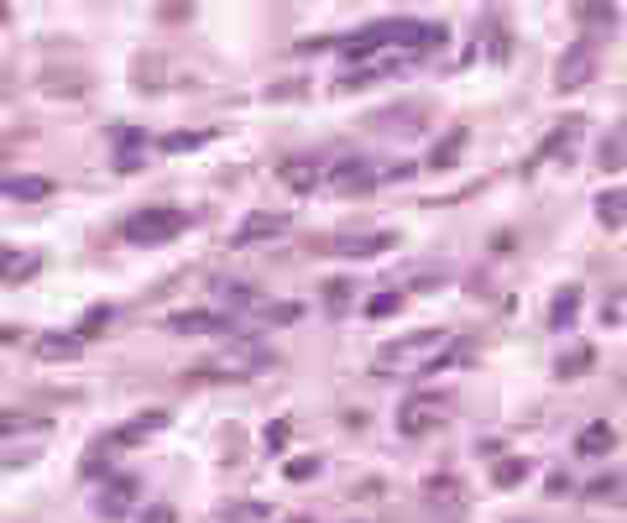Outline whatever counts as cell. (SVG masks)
Masks as SVG:
<instances>
[{
  "label": "cell",
  "instance_id": "cell-1",
  "mask_svg": "<svg viewBox=\"0 0 627 523\" xmlns=\"http://www.w3.org/2000/svg\"><path fill=\"white\" fill-rule=\"evenodd\" d=\"M455 351V335L450 330H413V335H398L387 340V346L377 351V377H424L434 372L439 361H450Z\"/></svg>",
  "mask_w": 627,
  "mask_h": 523
},
{
  "label": "cell",
  "instance_id": "cell-2",
  "mask_svg": "<svg viewBox=\"0 0 627 523\" xmlns=\"http://www.w3.org/2000/svg\"><path fill=\"white\" fill-rule=\"evenodd\" d=\"M267 361H272V351H267V346H257L251 335H225L220 356L209 361V367L189 372V377H199V382H236V377H246V372L267 367Z\"/></svg>",
  "mask_w": 627,
  "mask_h": 523
},
{
  "label": "cell",
  "instance_id": "cell-3",
  "mask_svg": "<svg viewBox=\"0 0 627 523\" xmlns=\"http://www.w3.org/2000/svg\"><path fill=\"white\" fill-rule=\"evenodd\" d=\"M121 231L136 246H162V241H173V236L189 231V210H173V204H147V210H136Z\"/></svg>",
  "mask_w": 627,
  "mask_h": 523
},
{
  "label": "cell",
  "instance_id": "cell-4",
  "mask_svg": "<svg viewBox=\"0 0 627 523\" xmlns=\"http://www.w3.org/2000/svg\"><path fill=\"white\" fill-rule=\"evenodd\" d=\"M591 74H596V48H591V42H575V48H565L560 68H554V89H560V95H570V89H586Z\"/></svg>",
  "mask_w": 627,
  "mask_h": 523
},
{
  "label": "cell",
  "instance_id": "cell-5",
  "mask_svg": "<svg viewBox=\"0 0 627 523\" xmlns=\"http://www.w3.org/2000/svg\"><path fill=\"white\" fill-rule=\"evenodd\" d=\"M445 424V403L439 398H408L403 408H398V435L403 440H418V435H429V429H439Z\"/></svg>",
  "mask_w": 627,
  "mask_h": 523
},
{
  "label": "cell",
  "instance_id": "cell-6",
  "mask_svg": "<svg viewBox=\"0 0 627 523\" xmlns=\"http://www.w3.org/2000/svg\"><path fill=\"white\" fill-rule=\"evenodd\" d=\"M324 184H330L335 194H366V189H377L382 184V173L366 163V157H340V163L324 173Z\"/></svg>",
  "mask_w": 627,
  "mask_h": 523
},
{
  "label": "cell",
  "instance_id": "cell-7",
  "mask_svg": "<svg viewBox=\"0 0 627 523\" xmlns=\"http://www.w3.org/2000/svg\"><path fill=\"white\" fill-rule=\"evenodd\" d=\"M162 330H168V335H236L220 309H183V314H168Z\"/></svg>",
  "mask_w": 627,
  "mask_h": 523
},
{
  "label": "cell",
  "instance_id": "cell-8",
  "mask_svg": "<svg viewBox=\"0 0 627 523\" xmlns=\"http://www.w3.org/2000/svg\"><path fill=\"white\" fill-rule=\"evenodd\" d=\"M136 497H142L136 476H110V482L100 487V497H95V513H100L105 523H115V518H126V513L136 508Z\"/></svg>",
  "mask_w": 627,
  "mask_h": 523
},
{
  "label": "cell",
  "instance_id": "cell-9",
  "mask_svg": "<svg viewBox=\"0 0 627 523\" xmlns=\"http://www.w3.org/2000/svg\"><path fill=\"white\" fill-rule=\"evenodd\" d=\"M162 429H168V414H162V408H152V414H136V419H126L121 429H110L105 445H110V450H131V445H142V440L162 435Z\"/></svg>",
  "mask_w": 627,
  "mask_h": 523
},
{
  "label": "cell",
  "instance_id": "cell-10",
  "mask_svg": "<svg viewBox=\"0 0 627 523\" xmlns=\"http://www.w3.org/2000/svg\"><path fill=\"white\" fill-rule=\"evenodd\" d=\"M392 241H398L392 231H371V236H335V241H324V257H356V262H366V257H382Z\"/></svg>",
  "mask_w": 627,
  "mask_h": 523
},
{
  "label": "cell",
  "instance_id": "cell-11",
  "mask_svg": "<svg viewBox=\"0 0 627 523\" xmlns=\"http://www.w3.org/2000/svg\"><path fill=\"white\" fill-rule=\"evenodd\" d=\"M283 231H288V215L283 210H257V215H246L236 225L230 246H257V241H272V236H283Z\"/></svg>",
  "mask_w": 627,
  "mask_h": 523
},
{
  "label": "cell",
  "instance_id": "cell-12",
  "mask_svg": "<svg viewBox=\"0 0 627 523\" xmlns=\"http://www.w3.org/2000/svg\"><path fill=\"white\" fill-rule=\"evenodd\" d=\"M580 136H586V121H580V116L560 121V126H554V131L544 136L539 157H565V163H570V157H575V147H580Z\"/></svg>",
  "mask_w": 627,
  "mask_h": 523
},
{
  "label": "cell",
  "instance_id": "cell-13",
  "mask_svg": "<svg viewBox=\"0 0 627 523\" xmlns=\"http://www.w3.org/2000/svg\"><path fill=\"white\" fill-rule=\"evenodd\" d=\"M84 89H89V79L79 68H48L42 74V95H53V100H84Z\"/></svg>",
  "mask_w": 627,
  "mask_h": 523
},
{
  "label": "cell",
  "instance_id": "cell-14",
  "mask_svg": "<svg viewBox=\"0 0 627 523\" xmlns=\"http://www.w3.org/2000/svg\"><path fill=\"white\" fill-rule=\"evenodd\" d=\"M0 194H6V199H21V204H37V199H48V194H53V178L11 173V178H0Z\"/></svg>",
  "mask_w": 627,
  "mask_h": 523
},
{
  "label": "cell",
  "instance_id": "cell-15",
  "mask_svg": "<svg viewBox=\"0 0 627 523\" xmlns=\"http://www.w3.org/2000/svg\"><path fill=\"white\" fill-rule=\"evenodd\" d=\"M277 178H283V184L293 189V194H309L319 178H324V168L314 163V157H288L283 168H277Z\"/></svg>",
  "mask_w": 627,
  "mask_h": 523
},
{
  "label": "cell",
  "instance_id": "cell-16",
  "mask_svg": "<svg viewBox=\"0 0 627 523\" xmlns=\"http://www.w3.org/2000/svg\"><path fill=\"white\" fill-rule=\"evenodd\" d=\"M32 351H37V361H74V356L84 351V340H79L74 330H68V335L53 330V335H37V346H32Z\"/></svg>",
  "mask_w": 627,
  "mask_h": 523
},
{
  "label": "cell",
  "instance_id": "cell-17",
  "mask_svg": "<svg viewBox=\"0 0 627 523\" xmlns=\"http://www.w3.org/2000/svg\"><path fill=\"white\" fill-rule=\"evenodd\" d=\"M617 445V429L607 424V419H596V424H586V429H580V440H575V456H607V450Z\"/></svg>",
  "mask_w": 627,
  "mask_h": 523
},
{
  "label": "cell",
  "instance_id": "cell-18",
  "mask_svg": "<svg viewBox=\"0 0 627 523\" xmlns=\"http://www.w3.org/2000/svg\"><path fill=\"white\" fill-rule=\"evenodd\" d=\"M429 508H445V523H460V482L455 476H434L429 482Z\"/></svg>",
  "mask_w": 627,
  "mask_h": 523
},
{
  "label": "cell",
  "instance_id": "cell-19",
  "mask_svg": "<svg viewBox=\"0 0 627 523\" xmlns=\"http://www.w3.org/2000/svg\"><path fill=\"white\" fill-rule=\"evenodd\" d=\"M215 518L220 523H272V508L257 503V497H236V503H225Z\"/></svg>",
  "mask_w": 627,
  "mask_h": 523
},
{
  "label": "cell",
  "instance_id": "cell-20",
  "mask_svg": "<svg viewBox=\"0 0 627 523\" xmlns=\"http://www.w3.org/2000/svg\"><path fill=\"white\" fill-rule=\"evenodd\" d=\"M596 220L607 225V231L627 225V189H601V194H596Z\"/></svg>",
  "mask_w": 627,
  "mask_h": 523
},
{
  "label": "cell",
  "instance_id": "cell-21",
  "mask_svg": "<svg viewBox=\"0 0 627 523\" xmlns=\"http://www.w3.org/2000/svg\"><path fill=\"white\" fill-rule=\"evenodd\" d=\"M622 497H627V482L612 471V476H596V482L586 487V503H596V508H622Z\"/></svg>",
  "mask_w": 627,
  "mask_h": 523
},
{
  "label": "cell",
  "instance_id": "cell-22",
  "mask_svg": "<svg viewBox=\"0 0 627 523\" xmlns=\"http://www.w3.org/2000/svg\"><path fill=\"white\" fill-rule=\"evenodd\" d=\"M575 314H580V288H560L549 304V325L565 330V325H575Z\"/></svg>",
  "mask_w": 627,
  "mask_h": 523
},
{
  "label": "cell",
  "instance_id": "cell-23",
  "mask_svg": "<svg viewBox=\"0 0 627 523\" xmlns=\"http://www.w3.org/2000/svg\"><path fill=\"white\" fill-rule=\"evenodd\" d=\"M596 163L607 168V173H617V168L627 163V126H612V136H607L601 152H596Z\"/></svg>",
  "mask_w": 627,
  "mask_h": 523
},
{
  "label": "cell",
  "instance_id": "cell-24",
  "mask_svg": "<svg viewBox=\"0 0 627 523\" xmlns=\"http://www.w3.org/2000/svg\"><path fill=\"white\" fill-rule=\"evenodd\" d=\"M528 471H533V466H528L523 456H502V461L492 466V482H497V487H518V482H528Z\"/></svg>",
  "mask_w": 627,
  "mask_h": 523
},
{
  "label": "cell",
  "instance_id": "cell-25",
  "mask_svg": "<svg viewBox=\"0 0 627 523\" xmlns=\"http://www.w3.org/2000/svg\"><path fill=\"white\" fill-rule=\"evenodd\" d=\"M48 419H32V414H21V408H0V440H11V435H27V429H42Z\"/></svg>",
  "mask_w": 627,
  "mask_h": 523
},
{
  "label": "cell",
  "instance_id": "cell-26",
  "mask_svg": "<svg viewBox=\"0 0 627 523\" xmlns=\"http://www.w3.org/2000/svg\"><path fill=\"white\" fill-rule=\"evenodd\" d=\"M591 361H596V351H591V346H580V351H570V356H560V361H554V377L575 382L580 372H591Z\"/></svg>",
  "mask_w": 627,
  "mask_h": 523
},
{
  "label": "cell",
  "instance_id": "cell-27",
  "mask_svg": "<svg viewBox=\"0 0 627 523\" xmlns=\"http://www.w3.org/2000/svg\"><path fill=\"white\" fill-rule=\"evenodd\" d=\"M37 272V257H21L11 246H0V278H32Z\"/></svg>",
  "mask_w": 627,
  "mask_h": 523
},
{
  "label": "cell",
  "instance_id": "cell-28",
  "mask_svg": "<svg viewBox=\"0 0 627 523\" xmlns=\"http://www.w3.org/2000/svg\"><path fill=\"white\" fill-rule=\"evenodd\" d=\"M220 299L230 309H262V299H257V288H251V283H220Z\"/></svg>",
  "mask_w": 627,
  "mask_h": 523
},
{
  "label": "cell",
  "instance_id": "cell-29",
  "mask_svg": "<svg viewBox=\"0 0 627 523\" xmlns=\"http://www.w3.org/2000/svg\"><path fill=\"white\" fill-rule=\"evenodd\" d=\"M215 131H173V136H162V152H194V147H204Z\"/></svg>",
  "mask_w": 627,
  "mask_h": 523
},
{
  "label": "cell",
  "instance_id": "cell-30",
  "mask_svg": "<svg viewBox=\"0 0 627 523\" xmlns=\"http://www.w3.org/2000/svg\"><path fill=\"white\" fill-rule=\"evenodd\" d=\"M398 309H403V288H382L377 299L366 304V314H371V320H387V314H398Z\"/></svg>",
  "mask_w": 627,
  "mask_h": 523
},
{
  "label": "cell",
  "instance_id": "cell-31",
  "mask_svg": "<svg viewBox=\"0 0 627 523\" xmlns=\"http://www.w3.org/2000/svg\"><path fill=\"white\" fill-rule=\"evenodd\" d=\"M351 283H345V278H335V283H324V309H330V314H345V309H351Z\"/></svg>",
  "mask_w": 627,
  "mask_h": 523
},
{
  "label": "cell",
  "instance_id": "cell-32",
  "mask_svg": "<svg viewBox=\"0 0 627 523\" xmlns=\"http://www.w3.org/2000/svg\"><path fill=\"white\" fill-rule=\"evenodd\" d=\"M460 147H466V131H450V142H445V147H434L429 168H450L455 157H460Z\"/></svg>",
  "mask_w": 627,
  "mask_h": 523
},
{
  "label": "cell",
  "instance_id": "cell-33",
  "mask_svg": "<svg viewBox=\"0 0 627 523\" xmlns=\"http://www.w3.org/2000/svg\"><path fill=\"white\" fill-rule=\"evenodd\" d=\"M110 314H115L110 304H95V309H89L84 320H79V330H74V335H79V340H89L95 330H105V325H110Z\"/></svg>",
  "mask_w": 627,
  "mask_h": 523
},
{
  "label": "cell",
  "instance_id": "cell-34",
  "mask_svg": "<svg viewBox=\"0 0 627 523\" xmlns=\"http://www.w3.org/2000/svg\"><path fill=\"white\" fill-rule=\"evenodd\" d=\"M309 476H319V456H298V461H288V482H309Z\"/></svg>",
  "mask_w": 627,
  "mask_h": 523
},
{
  "label": "cell",
  "instance_id": "cell-35",
  "mask_svg": "<svg viewBox=\"0 0 627 523\" xmlns=\"http://www.w3.org/2000/svg\"><path fill=\"white\" fill-rule=\"evenodd\" d=\"M136 523H178V513H173V503H152L142 518H136Z\"/></svg>",
  "mask_w": 627,
  "mask_h": 523
},
{
  "label": "cell",
  "instance_id": "cell-36",
  "mask_svg": "<svg viewBox=\"0 0 627 523\" xmlns=\"http://www.w3.org/2000/svg\"><path fill=\"white\" fill-rule=\"evenodd\" d=\"M580 21H607V27H612L617 11H612V6H580Z\"/></svg>",
  "mask_w": 627,
  "mask_h": 523
},
{
  "label": "cell",
  "instance_id": "cell-37",
  "mask_svg": "<svg viewBox=\"0 0 627 523\" xmlns=\"http://www.w3.org/2000/svg\"><path fill=\"white\" fill-rule=\"evenodd\" d=\"M277 445H288V424H267V450H277Z\"/></svg>",
  "mask_w": 627,
  "mask_h": 523
},
{
  "label": "cell",
  "instance_id": "cell-38",
  "mask_svg": "<svg viewBox=\"0 0 627 523\" xmlns=\"http://www.w3.org/2000/svg\"><path fill=\"white\" fill-rule=\"evenodd\" d=\"M0 95H11V74H6V63H0Z\"/></svg>",
  "mask_w": 627,
  "mask_h": 523
},
{
  "label": "cell",
  "instance_id": "cell-39",
  "mask_svg": "<svg viewBox=\"0 0 627 523\" xmlns=\"http://www.w3.org/2000/svg\"><path fill=\"white\" fill-rule=\"evenodd\" d=\"M283 523H309V518H283Z\"/></svg>",
  "mask_w": 627,
  "mask_h": 523
}]
</instances>
